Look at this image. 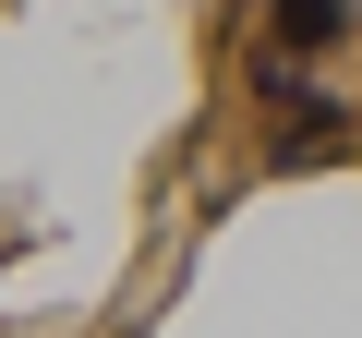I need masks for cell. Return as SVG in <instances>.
<instances>
[{
	"mask_svg": "<svg viewBox=\"0 0 362 338\" xmlns=\"http://www.w3.org/2000/svg\"><path fill=\"white\" fill-rule=\"evenodd\" d=\"M362 25V0H266V49L278 61H302V49H338Z\"/></svg>",
	"mask_w": 362,
	"mask_h": 338,
	"instance_id": "cell-1",
	"label": "cell"
}]
</instances>
